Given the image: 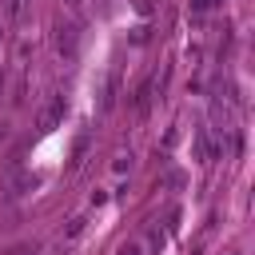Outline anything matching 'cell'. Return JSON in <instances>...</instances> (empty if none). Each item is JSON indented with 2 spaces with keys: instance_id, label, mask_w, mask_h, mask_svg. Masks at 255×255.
Listing matches in <instances>:
<instances>
[{
  "instance_id": "obj_1",
  "label": "cell",
  "mask_w": 255,
  "mask_h": 255,
  "mask_svg": "<svg viewBox=\"0 0 255 255\" xmlns=\"http://www.w3.org/2000/svg\"><path fill=\"white\" fill-rule=\"evenodd\" d=\"M56 52L64 60H76V52H80V28L76 24H60L56 28Z\"/></svg>"
},
{
  "instance_id": "obj_2",
  "label": "cell",
  "mask_w": 255,
  "mask_h": 255,
  "mask_svg": "<svg viewBox=\"0 0 255 255\" xmlns=\"http://www.w3.org/2000/svg\"><path fill=\"white\" fill-rule=\"evenodd\" d=\"M64 112H68V100H64V96H52V100L44 104V112H40V131H56L60 120H64Z\"/></svg>"
},
{
  "instance_id": "obj_3",
  "label": "cell",
  "mask_w": 255,
  "mask_h": 255,
  "mask_svg": "<svg viewBox=\"0 0 255 255\" xmlns=\"http://www.w3.org/2000/svg\"><path fill=\"white\" fill-rule=\"evenodd\" d=\"M151 100H155V76H147V80H143V84L135 88V96H131V108H135L139 116H147Z\"/></svg>"
},
{
  "instance_id": "obj_4",
  "label": "cell",
  "mask_w": 255,
  "mask_h": 255,
  "mask_svg": "<svg viewBox=\"0 0 255 255\" xmlns=\"http://www.w3.org/2000/svg\"><path fill=\"white\" fill-rule=\"evenodd\" d=\"M32 187H36V175H16L12 179V195H28Z\"/></svg>"
},
{
  "instance_id": "obj_5",
  "label": "cell",
  "mask_w": 255,
  "mask_h": 255,
  "mask_svg": "<svg viewBox=\"0 0 255 255\" xmlns=\"http://www.w3.org/2000/svg\"><path fill=\"white\" fill-rule=\"evenodd\" d=\"M84 227H88V219H84V215H76V219H68V227H64V239H76V235H80Z\"/></svg>"
},
{
  "instance_id": "obj_6",
  "label": "cell",
  "mask_w": 255,
  "mask_h": 255,
  "mask_svg": "<svg viewBox=\"0 0 255 255\" xmlns=\"http://www.w3.org/2000/svg\"><path fill=\"white\" fill-rule=\"evenodd\" d=\"M147 32H151V28H147V24H139V28L131 32V44H147Z\"/></svg>"
},
{
  "instance_id": "obj_7",
  "label": "cell",
  "mask_w": 255,
  "mask_h": 255,
  "mask_svg": "<svg viewBox=\"0 0 255 255\" xmlns=\"http://www.w3.org/2000/svg\"><path fill=\"white\" fill-rule=\"evenodd\" d=\"M84 151H88V139H84V135H80V139H76V151H72V155H76V163H80V159H84Z\"/></svg>"
},
{
  "instance_id": "obj_8",
  "label": "cell",
  "mask_w": 255,
  "mask_h": 255,
  "mask_svg": "<svg viewBox=\"0 0 255 255\" xmlns=\"http://www.w3.org/2000/svg\"><path fill=\"white\" fill-rule=\"evenodd\" d=\"M135 12L139 16H151V0H135Z\"/></svg>"
},
{
  "instance_id": "obj_9",
  "label": "cell",
  "mask_w": 255,
  "mask_h": 255,
  "mask_svg": "<svg viewBox=\"0 0 255 255\" xmlns=\"http://www.w3.org/2000/svg\"><path fill=\"white\" fill-rule=\"evenodd\" d=\"M211 4H215V0H191V12H207Z\"/></svg>"
},
{
  "instance_id": "obj_10",
  "label": "cell",
  "mask_w": 255,
  "mask_h": 255,
  "mask_svg": "<svg viewBox=\"0 0 255 255\" xmlns=\"http://www.w3.org/2000/svg\"><path fill=\"white\" fill-rule=\"evenodd\" d=\"M120 255H143V251H139V243H124V247H120Z\"/></svg>"
}]
</instances>
